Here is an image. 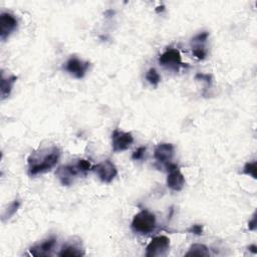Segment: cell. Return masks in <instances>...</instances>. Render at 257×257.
<instances>
[{"label":"cell","mask_w":257,"mask_h":257,"mask_svg":"<svg viewBox=\"0 0 257 257\" xmlns=\"http://www.w3.org/2000/svg\"><path fill=\"white\" fill-rule=\"evenodd\" d=\"M192 51H193L194 57H195L196 59H198V60H204L205 58H206L207 51H206V49H205V48H204L203 46H201V45L195 46V47L192 49Z\"/></svg>","instance_id":"obj_19"},{"label":"cell","mask_w":257,"mask_h":257,"mask_svg":"<svg viewBox=\"0 0 257 257\" xmlns=\"http://www.w3.org/2000/svg\"><path fill=\"white\" fill-rule=\"evenodd\" d=\"M256 162H248L245 164L244 168H243V174L251 176L253 179H256Z\"/></svg>","instance_id":"obj_18"},{"label":"cell","mask_w":257,"mask_h":257,"mask_svg":"<svg viewBox=\"0 0 257 257\" xmlns=\"http://www.w3.org/2000/svg\"><path fill=\"white\" fill-rule=\"evenodd\" d=\"M208 36H209V33L206 32V31H204V32H201V33L197 34V35L193 38V41L196 42V43H199V44H200V43H204L205 41L207 40Z\"/></svg>","instance_id":"obj_21"},{"label":"cell","mask_w":257,"mask_h":257,"mask_svg":"<svg viewBox=\"0 0 257 257\" xmlns=\"http://www.w3.org/2000/svg\"><path fill=\"white\" fill-rule=\"evenodd\" d=\"M248 249H249L250 251H252L253 253H257V250H256V249H257V246H256V245H250Z\"/></svg>","instance_id":"obj_24"},{"label":"cell","mask_w":257,"mask_h":257,"mask_svg":"<svg viewBox=\"0 0 257 257\" xmlns=\"http://www.w3.org/2000/svg\"><path fill=\"white\" fill-rule=\"evenodd\" d=\"M20 207V201L19 200H14L7 209H5L3 215H2V221H6L7 219H10L16 212L17 210L19 209Z\"/></svg>","instance_id":"obj_16"},{"label":"cell","mask_w":257,"mask_h":257,"mask_svg":"<svg viewBox=\"0 0 257 257\" xmlns=\"http://www.w3.org/2000/svg\"><path fill=\"white\" fill-rule=\"evenodd\" d=\"M61 158V150L57 146L38 149L31 153L27 159L28 174L36 176L53 170Z\"/></svg>","instance_id":"obj_1"},{"label":"cell","mask_w":257,"mask_h":257,"mask_svg":"<svg viewBox=\"0 0 257 257\" xmlns=\"http://www.w3.org/2000/svg\"><path fill=\"white\" fill-rule=\"evenodd\" d=\"M159 63L165 68L174 70H177L179 67L183 66L180 51L175 48H169L164 54H162L159 58Z\"/></svg>","instance_id":"obj_9"},{"label":"cell","mask_w":257,"mask_h":257,"mask_svg":"<svg viewBox=\"0 0 257 257\" xmlns=\"http://www.w3.org/2000/svg\"><path fill=\"white\" fill-rule=\"evenodd\" d=\"M146 150L147 148L146 147H140L138 148L134 153H133V156H132V159L135 160V161H139L141 159H143L145 153H146Z\"/></svg>","instance_id":"obj_20"},{"label":"cell","mask_w":257,"mask_h":257,"mask_svg":"<svg viewBox=\"0 0 257 257\" xmlns=\"http://www.w3.org/2000/svg\"><path fill=\"white\" fill-rule=\"evenodd\" d=\"M18 21L16 17L9 12H2L0 14V38L5 41L10 34L17 28Z\"/></svg>","instance_id":"obj_7"},{"label":"cell","mask_w":257,"mask_h":257,"mask_svg":"<svg viewBox=\"0 0 257 257\" xmlns=\"http://www.w3.org/2000/svg\"><path fill=\"white\" fill-rule=\"evenodd\" d=\"M167 171L169 172L167 177V185L173 191H181L185 186V177L179 170L176 164L171 162L166 164Z\"/></svg>","instance_id":"obj_6"},{"label":"cell","mask_w":257,"mask_h":257,"mask_svg":"<svg viewBox=\"0 0 257 257\" xmlns=\"http://www.w3.org/2000/svg\"><path fill=\"white\" fill-rule=\"evenodd\" d=\"M155 159L162 164H168L171 162L174 156V146L169 143L159 144L154 152Z\"/></svg>","instance_id":"obj_11"},{"label":"cell","mask_w":257,"mask_h":257,"mask_svg":"<svg viewBox=\"0 0 257 257\" xmlns=\"http://www.w3.org/2000/svg\"><path fill=\"white\" fill-rule=\"evenodd\" d=\"M256 227H257V222H256V213L253 215V217H252V219L249 221V223H248V228H249V230H251V231H254L255 229H256Z\"/></svg>","instance_id":"obj_23"},{"label":"cell","mask_w":257,"mask_h":257,"mask_svg":"<svg viewBox=\"0 0 257 257\" xmlns=\"http://www.w3.org/2000/svg\"><path fill=\"white\" fill-rule=\"evenodd\" d=\"M92 170L96 173L99 180L104 183L110 184L118 175V169L111 160H105L92 167Z\"/></svg>","instance_id":"obj_3"},{"label":"cell","mask_w":257,"mask_h":257,"mask_svg":"<svg viewBox=\"0 0 257 257\" xmlns=\"http://www.w3.org/2000/svg\"><path fill=\"white\" fill-rule=\"evenodd\" d=\"M146 80L152 86H157L161 82V77L155 69H150L146 74Z\"/></svg>","instance_id":"obj_17"},{"label":"cell","mask_w":257,"mask_h":257,"mask_svg":"<svg viewBox=\"0 0 257 257\" xmlns=\"http://www.w3.org/2000/svg\"><path fill=\"white\" fill-rule=\"evenodd\" d=\"M59 255L63 256V257L83 256V255H85V251L80 245H78L76 243H73V244H67L66 246H64L62 251L59 253Z\"/></svg>","instance_id":"obj_14"},{"label":"cell","mask_w":257,"mask_h":257,"mask_svg":"<svg viewBox=\"0 0 257 257\" xmlns=\"http://www.w3.org/2000/svg\"><path fill=\"white\" fill-rule=\"evenodd\" d=\"M186 257L189 256H198V257H208L210 256L209 249L204 244H193L188 252L185 254Z\"/></svg>","instance_id":"obj_15"},{"label":"cell","mask_w":257,"mask_h":257,"mask_svg":"<svg viewBox=\"0 0 257 257\" xmlns=\"http://www.w3.org/2000/svg\"><path fill=\"white\" fill-rule=\"evenodd\" d=\"M189 232L194 233V234H196V235H201L202 232H203V227H202V225L195 224V225H193V226L189 229Z\"/></svg>","instance_id":"obj_22"},{"label":"cell","mask_w":257,"mask_h":257,"mask_svg":"<svg viewBox=\"0 0 257 257\" xmlns=\"http://www.w3.org/2000/svg\"><path fill=\"white\" fill-rule=\"evenodd\" d=\"M134 143V137L129 132L116 129L112 134V147L115 153L128 150Z\"/></svg>","instance_id":"obj_5"},{"label":"cell","mask_w":257,"mask_h":257,"mask_svg":"<svg viewBox=\"0 0 257 257\" xmlns=\"http://www.w3.org/2000/svg\"><path fill=\"white\" fill-rule=\"evenodd\" d=\"M82 173H83V171L81 170V168L79 167L78 164L77 165H66V166L59 168V170L57 171V175H58L60 181L62 182L63 185H66V186L71 185L74 181V178Z\"/></svg>","instance_id":"obj_10"},{"label":"cell","mask_w":257,"mask_h":257,"mask_svg":"<svg viewBox=\"0 0 257 257\" xmlns=\"http://www.w3.org/2000/svg\"><path fill=\"white\" fill-rule=\"evenodd\" d=\"M17 81V77L16 76H9V77H5L4 74L2 73L1 76V86H0V90H1V98L4 99L6 97L9 96L12 87L15 84V82Z\"/></svg>","instance_id":"obj_13"},{"label":"cell","mask_w":257,"mask_h":257,"mask_svg":"<svg viewBox=\"0 0 257 257\" xmlns=\"http://www.w3.org/2000/svg\"><path fill=\"white\" fill-rule=\"evenodd\" d=\"M132 229L140 234H148L156 228V216L148 210H142L135 215Z\"/></svg>","instance_id":"obj_2"},{"label":"cell","mask_w":257,"mask_h":257,"mask_svg":"<svg viewBox=\"0 0 257 257\" xmlns=\"http://www.w3.org/2000/svg\"><path fill=\"white\" fill-rule=\"evenodd\" d=\"M170 247V239L167 236L161 235L154 238L147 246L146 256L147 257H156L164 255Z\"/></svg>","instance_id":"obj_4"},{"label":"cell","mask_w":257,"mask_h":257,"mask_svg":"<svg viewBox=\"0 0 257 257\" xmlns=\"http://www.w3.org/2000/svg\"><path fill=\"white\" fill-rule=\"evenodd\" d=\"M57 244V239L55 237H50L43 240L40 243L35 244L30 248V253L33 256H49L53 252Z\"/></svg>","instance_id":"obj_12"},{"label":"cell","mask_w":257,"mask_h":257,"mask_svg":"<svg viewBox=\"0 0 257 257\" xmlns=\"http://www.w3.org/2000/svg\"><path fill=\"white\" fill-rule=\"evenodd\" d=\"M89 68V63L84 62L77 57H72L65 66L66 71L76 79H83Z\"/></svg>","instance_id":"obj_8"}]
</instances>
